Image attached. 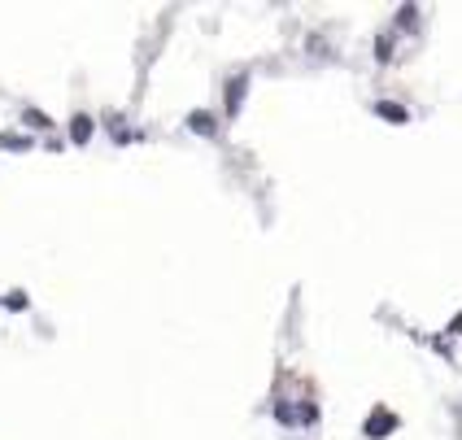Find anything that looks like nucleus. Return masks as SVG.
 Returning <instances> with one entry per match:
<instances>
[{
	"instance_id": "3",
	"label": "nucleus",
	"mask_w": 462,
	"mask_h": 440,
	"mask_svg": "<svg viewBox=\"0 0 462 440\" xmlns=\"http://www.w3.org/2000/svg\"><path fill=\"white\" fill-rule=\"evenodd\" d=\"M244 88H248V83H244V79H235V83H231V88H227V109H231V114H240V101H244Z\"/></svg>"
},
{
	"instance_id": "1",
	"label": "nucleus",
	"mask_w": 462,
	"mask_h": 440,
	"mask_svg": "<svg viewBox=\"0 0 462 440\" xmlns=\"http://www.w3.org/2000/svg\"><path fill=\"white\" fill-rule=\"evenodd\" d=\"M88 135H92V118H88V114H79V118H75V127H70V140H75V144H88Z\"/></svg>"
},
{
	"instance_id": "5",
	"label": "nucleus",
	"mask_w": 462,
	"mask_h": 440,
	"mask_svg": "<svg viewBox=\"0 0 462 440\" xmlns=\"http://www.w3.org/2000/svg\"><path fill=\"white\" fill-rule=\"evenodd\" d=\"M188 127L201 131V135H214V118H209V114H192V118H188Z\"/></svg>"
},
{
	"instance_id": "4",
	"label": "nucleus",
	"mask_w": 462,
	"mask_h": 440,
	"mask_svg": "<svg viewBox=\"0 0 462 440\" xmlns=\"http://www.w3.org/2000/svg\"><path fill=\"white\" fill-rule=\"evenodd\" d=\"M375 114H380V118H393V122H406V109H401V105H388V101H380V105H375Z\"/></svg>"
},
{
	"instance_id": "2",
	"label": "nucleus",
	"mask_w": 462,
	"mask_h": 440,
	"mask_svg": "<svg viewBox=\"0 0 462 440\" xmlns=\"http://www.w3.org/2000/svg\"><path fill=\"white\" fill-rule=\"evenodd\" d=\"M393 427H397V419H393V414H375V419L366 423V436H380V432H393Z\"/></svg>"
}]
</instances>
